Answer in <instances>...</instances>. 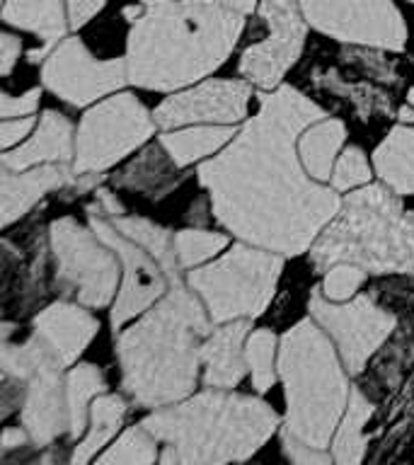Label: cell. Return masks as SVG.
Wrapping results in <instances>:
<instances>
[{
    "mask_svg": "<svg viewBox=\"0 0 414 465\" xmlns=\"http://www.w3.org/2000/svg\"><path fill=\"white\" fill-rule=\"evenodd\" d=\"M36 129L34 116H20V119H3L0 124V148L3 153L13 151L20 143H25L32 131Z\"/></svg>",
    "mask_w": 414,
    "mask_h": 465,
    "instance_id": "cell-37",
    "label": "cell"
},
{
    "mask_svg": "<svg viewBox=\"0 0 414 465\" xmlns=\"http://www.w3.org/2000/svg\"><path fill=\"white\" fill-rule=\"evenodd\" d=\"M42 100V87H32L22 94H0V116L3 119H20V116H34Z\"/></svg>",
    "mask_w": 414,
    "mask_h": 465,
    "instance_id": "cell-36",
    "label": "cell"
},
{
    "mask_svg": "<svg viewBox=\"0 0 414 465\" xmlns=\"http://www.w3.org/2000/svg\"><path fill=\"white\" fill-rule=\"evenodd\" d=\"M347 141V124L334 116H322L298 138V155L303 163L305 173L320 184H330L334 163L344 151Z\"/></svg>",
    "mask_w": 414,
    "mask_h": 465,
    "instance_id": "cell-25",
    "label": "cell"
},
{
    "mask_svg": "<svg viewBox=\"0 0 414 465\" xmlns=\"http://www.w3.org/2000/svg\"><path fill=\"white\" fill-rule=\"evenodd\" d=\"M163 443L141 424H131L90 465H155Z\"/></svg>",
    "mask_w": 414,
    "mask_h": 465,
    "instance_id": "cell-30",
    "label": "cell"
},
{
    "mask_svg": "<svg viewBox=\"0 0 414 465\" xmlns=\"http://www.w3.org/2000/svg\"><path fill=\"white\" fill-rule=\"evenodd\" d=\"M373 400L361 391V388H351V398H349L347 412L341 417L340 427L334 431L332 443H330V453L334 458V465H361L366 456V424L373 417Z\"/></svg>",
    "mask_w": 414,
    "mask_h": 465,
    "instance_id": "cell-27",
    "label": "cell"
},
{
    "mask_svg": "<svg viewBox=\"0 0 414 465\" xmlns=\"http://www.w3.org/2000/svg\"><path fill=\"white\" fill-rule=\"evenodd\" d=\"M228 247H231V238L225 232L206 231V228H184L174 232V252L184 274L213 262Z\"/></svg>",
    "mask_w": 414,
    "mask_h": 465,
    "instance_id": "cell-32",
    "label": "cell"
},
{
    "mask_svg": "<svg viewBox=\"0 0 414 465\" xmlns=\"http://www.w3.org/2000/svg\"><path fill=\"white\" fill-rule=\"evenodd\" d=\"M184 3H213V0H184Z\"/></svg>",
    "mask_w": 414,
    "mask_h": 465,
    "instance_id": "cell-45",
    "label": "cell"
},
{
    "mask_svg": "<svg viewBox=\"0 0 414 465\" xmlns=\"http://www.w3.org/2000/svg\"><path fill=\"white\" fill-rule=\"evenodd\" d=\"M102 392H107V378L100 366L87 361L73 363L65 373V400H68V417H71V431L68 439L75 443L85 434L90 421V405Z\"/></svg>",
    "mask_w": 414,
    "mask_h": 465,
    "instance_id": "cell-28",
    "label": "cell"
},
{
    "mask_svg": "<svg viewBox=\"0 0 414 465\" xmlns=\"http://www.w3.org/2000/svg\"><path fill=\"white\" fill-rule=\"evenodd\" d=\"M107 218V216H104ZM116 231L122 232L123 238H129L131 242L141 245L148 254H153L158 264L165 269L172 282H180L182 269L177 262V252H174V232L163 228V225L153 223L143 216H119L109 218Z\"/></svg>",
    "mask_w": 414,
    "mask_h": 465,
    "instance_id": "cell-29",
    "label": "cell"
},
{
    "mask_svg": "<svg viewBox=\"0 0 414 465\" xmlns=\"http://www.w3.org/2000/svg\"><path fill=\"white\" fill-rule=\"evenodd\" d=\"M373 174H376L373 163H369V155L363 153V148H359V145H344V151L340 153V158L334 163L330 184L340 194H344V192H354V189L370 184Z\"/></svg>",
    "mask_w": 414,
    "mask_h": 465,
    "instance_id": "cell-33",
    "label": "cell"
},
{
    "mask_svg": "<svg viewBox=\"0 0 414 465\" xmlns=\"http://www.w3.org/2000/svg\"><path fill=\"white\" fill-rule=\"evenodd\" d=\"M94 199H97V206H94V209L100 211L102 216L119 218L126 213V209L122 206V202H119V199H116V194H112L109 189H104V187L94 189Z\"/></svg>",
    "mask_w": 414,
    "mask_h": 465,
    "instance_id": "cell-40",
    "label": "cell"
},
{
    "mask_svg": "<svg viewBox=\"0 0 414 465\" xmlns=\"http://www.w3.org/2000/svg\"><path fill=\"white\" fill-rule=\"evenodd\" d=\"M279 337L269 327H257L245 341V361L252 388L257 395H264L279 381Z\"/></svg>",
    "mask_w": 414,
    "mask_h": 465,
    "instance_id": "cell-31",
    "label": "cell"
},
{
    "mask_svg": "<svg viewBox=\"0 0 414 465\" xmlns=\"http://www.w3.org/2000/svg\"><path fill=\"white\" fill-rule=\"evenodd\" d=\"M32 332L56 354L65 369H71L100 332V320L85 305L61 298L36 312L32 318Z\"/></svg>",
    "mask_w": 414,
    "mask_h": 465,
    "instance_id": "cell-17",
    "label": "cell"
},
{
    "mask_svg": "<svg viewBox=\"0 0 414 465\" xmlns=\"http://www.w3.org/2000/svg\"><path fill=\"white\" fill-rule=\"evenodd\" d=\"M257 13L269 35L242 51L238 71L254 87L276 90L303 54L310 25L301 10V0H260Z\"/></svg>",
    "mask_w": 414,
    "mask_h": 465,
    "instance_id": "cell-15",
    "label": "cell"
},
{
    "mask_svg": "<svg viewBox=\"0 0 414 465\" xmlns=\"http://www.w3.org/2000/svg\"><path fill=\"white\" fill-rule=\"evenodd\" d=\"M281 254L235 240L216 260L184 274L202 298L213 325L232 320H257L271 303L283 272Z\"/></svg>",
    "mask_w": 414,
    "mask_h": 465,
    "instance_id": "cell-7",
    "label": "cell"
},
{
    "mask_svg": "<svg viewBox=\"0 0 414 465\" xmlns=\"http://www.w3.org/2000/svg\"><path fill=\"white\" fill-rule=\"evenodd\" d=\"M131 400L123 392H102L90 405V421L85 434L71 446L68 465H90L116 436L122 434L123 421L129 414Z\"/></svg>",
    "mask_w": 414,
    "mask_h": 465,
    "instance_id": "cell-21",
    "label": "cell"
},
{
    "mask_svg": "<svg viewBox=\"0 0 414 465\" xmlns=\"http://www.w3.org/2000/svg\"><path fill=\"white\" fill-rule=\"evenodd\" d=\"M283 465H291V460H289V458H286V463H283Z\"/></svg>",
    "mask_w": 414,
    "mask_h": 465,
    "instance_id": "cell-46",
    "label": "cell"
},
{
    "mask_svg": "<svg viewBox=\"0 0 414 465\" xmlns=\"http://www.w3.org/2000/svg\"><path fill=\"white\" fill-rule=\"evenodd\" d=\"M32 441V436H29V431L25 427H5V431H3V446H0V450L5 453V450H17V449H25V446H29Z\"/></svg>",
    "mask_w": 414,
    "mask_h": 465,
    "instance_id": "cell-41",
    "label": "cell"
},
{
    "mask_svg": "<svg viewBox=\"0 0 414 465\" xmlns=\"http://www.w3.org/2000/svg\"><path fill=\"white\" fill-rule=\"evenodd\" d=\"M49 250L54 257V282L64 298L100 311L114 303L122 283V262L116 252L75 218H56L49 225Z\"/></svg>",
    "mask_w": 414,
    "mask_h": 465,
    "instance_id": "cell-8",
    "label": "cell"
},
{
    "mask_svg": "<svg viewBox=\"0 0 414 465\" xmlns=\"http://www.w3.org/2000/svg\"><path fill=\"white\" fill-rule=\"evenodd\" d=\"M405 465H414V463H405Z\"/></svg>",
    "mask_w": 414,
    "mask_h": 465,
    "instance_id": "cell-48",
    "label": "cell"
},
{
    "mask_svg": "<svg viewBox=\"0 0 414 465\" xmlns=\"http://www.w3.org/2000/svg\"><path fill=\"white\" fill-rule=\"evenodd\" d=\"M75 180L71 165L65 163H51V165H36L22 173L3 170L0 173V223L10 228L15 221H20L42 202L51 192L68 187Z\"/></svg>",
    "mask_w": 414,
    "mask_h": 465,
    "instance_id": "cell-19",
    "label": "cell"
},
{
    "mask_svg": "<svg viewBox=\"0 0 414 465\" xmlns=\"http://www.w3.org/2000/svg\"><path fill=\"white\" fill-rule=\"evenodd\" d=\"M129 20V83L151 93H180L202 83L231 58L245 15L218 3L138 0L123 7Z\"/></svg>",
    "mask_w": 414,
    "mask_h": 465,
    "instance_id": "cell-2",
    "label": "cell"
},
{
    "mask_svg": "<svg viewBox=\"0 0 414 465\" xmlns=\"http://www.w3.org/2000/svg\"><path fill=\"white\" fill-rule=\"evenodd\" d=\"M104 5H107V0H65L71 29L78 32V29L85 27L94 15L102 13V7Z\"/></svg>",
    "mask_w": 414,
    "mask_h": 465,
    "instance_id": "cell-38",
    "label": "cell"
},
{
    "mask_svg": "<svg viewBox=\"0 0 414 465\" xmlns=\"http://www.w3.org/2000/svg\"><path fill=\"white\" fill-rule=\"evenodd\" d=\"M22 56V39L20 36L3 32L0 35V75H10Z\"/></svg>",
    "mask_w": 414,
    "mask_h": 465,
    "instance_id": "cell-39",
    "label": "cell"
},
{
    "mask_svg": "<svg viewBox=\"0 0 414 465\" xmlns=\"http://www.w3.org/2000/svg\"><path fill=\"white\" fill-rule=\"evenodd\" d=\"M252 320H232L211 330L202 344V383L218 391H235L247 373L245 341Z\"/></svg>",
    "mask_w": 414,
    "mask_h": 465,
    "instance_id": "cell-20",
    "label": "cell"
},
{
    "mask_svg": "<svg viewBox=\"0 0 414 465\" xmlns=\"http://www.w3.org/2000/svg\"><path fill=\"white\" fill-rule=\"evenodd\" d=\"M213 327L202 298L180 279L114 334L119 385L131 405L153 412L192 398L202 383V344Z\"/></svg>",
    "mask_w": 414,
    "mask_h": 465,
    "instance_id": "cell-3",
    "label": "cell"
},
{
    "mask_svg": "<svg viewBox=\"0 0 414 465\" xmlns=\"http://www.w3.org/2000/svg\"><path fill=\"white\" fill-rule=\"evenodd\" d=\"M366 279H369L366 269L349 264V262H340V264H332L327 272H322L320 291L332 303H347L354 296H359V289L366 283Z\"/></svg>",
    "mask_w": 414,
    "mask_h": 465,
    "instance_id": "cell-34",
    "label": "cell"
},
{
    "mask_svg": "<svg viewBox=\"0 0 414 465\" xmlns=\"http://www.w3.org/2000/svg\"><path fill=\"white\" fill-rule=\"evenodd\" d=\"M407 3H412V5H414V0H407Z\"/></svg>",
    "mask_w": 414,
    "mask_h": 465,
    "instance_id": "cell-47",
    "label": "cell"
},
{
    "mask_svg": "<svg viewBox=\"0 0 414 465\" xmlns=\"http://www.w3.org/2000/svg\"><path fill=\"white\" fill-rule=\"evenodd\" d=\"M182 182L180 167L174 165L163 145H148L136 160H131L122 173H114L112 184L122 189H133L141 194L160 199L172 192Z\"/></svg>",
    "mask_w": 414,
    "mask_h": 465,
    "instance_id": "cell-26",
    "label": "cell"
},
{
    "mask_svg": "<svg viewBox=\"0 0 414 465\" xmlns=\"http://www.w3.org/2000/svg\"><path fill=\"white\" fill-rule=\"evenodd\" d=\"M279 443H281L283 453L291 460V465H334L332 453L327 449H315L308 443L296 441L293 436L279 431Z\"/></svg>",
    "mask_w": 414,
    "mask_h": 465,
    "instance_id": "cell-35",
    "label": "cell"
},
{
    "mask_svg": "<svg viewBox=\"0 0 414 465\" xmlns=\"http://www.w3.org/2000/svg\"><path fill=\"white\" fill-rule=\"evenodd\" d=\"M158 124L153 112L131 93H114L94 102L75 129V158L71 167L75 174H102L131 153L141 151Z\"/></svg>",
    "mask_w": 414,
    "mask_h": 465,
    "instance_id": "cell-10",
    "label": "cell"
},
{
    "mask_svg": "<svg viewBox=\"0 0 414 465\" xmlns=\"http://www.w3.org/2000/svg\"><path fill=\"white\" fill-rule=\"evenodd\" d=\"M73 158H75V126L56 109H46L27 141L0 155V167L22 173L29 167L51 165V163L71 165Z\"/></svg>",
    "mask_w": 414,
    "mask_h": 465,
    "instance_id": "cell-18",
    "label": "cell"
},
{
    "mask_svg": "<svg viewBox=\"0 0 414 465\" xmlns=\"http://www.w3.org/2000/svg\"><path fill=\"white\" fill-rule=\"evenodd\" d=\"M252 94V83L245 78H206L165 97L153 109V119L160 131L196 126V124L240 126L247 122Z\"/></svg>",
    "mask_w": 414,
    "mask_h": 465,
    "instance_id": "cell-16",
    "label": "cell"
},
{
    "mask_svg": "<svg viewBox=\"0 0 414 465\" xmlns=\"http://www.w3.org/2000/svg\"><path fill=\"white\" fill-rule=\"evenodd\" d=\"M68 458H71V453L64 456L61 449H56V443H54L49 449H42V460H39V465H68Z\"/></svg>",
    "mask_w": 414,
    "mask_h": 465,
    "instance_id": "cell-43",
    "label": "cell"
},
{
    "mask_svg": "<svg viewBox=\"0 0 414 465\" xmlns=\"http://www.w3.org/2000/svg\"><path fill=\"white\" fill-rule=\"evenodd\" d=\"M308 312L334 341L349 376H359L398 330V315L370 293H359L347 303H332L318 286L310 293Z\"/></svg>",
    "mask_w": 414,
    "mask_h": 465,
    "instance_id": "cell-11",
    "label": "cell"
},
{
    "mask_svg": "<svg viewBox=\"0 0 414 465\" xmlns=\"http://www.w3.org/2000/svg\"><path fill=\"white\" fill-rule=\"evenodd\" d=\"M308 254L318 272L349 262L376 276H414V211L383 182H370L341 199Z\"/></svg>",
    "mask_w": 414,
    "mask_h": 465,
    "instance_id": "cell-6",
    "label": "cell"
},
{
    "mask_svg": "<svg viewBox=\"0 0 414 465\" xmlns=\"http://www.w3.org/2000/svg\"><path fill=\"white\" fill-rule=\"evenodd\" d=\"M257 97V114L218 155L199 163L196 177L225 232L281 257H298L310 252L341 209L340 192L312 180L298 155L301 134L327 114L291 85L260 90Z\"/></svg>",
    "mask_w": 414,
    "mask_h": 465,
    "instance_id": "cell-1",
    "label": "cell"
},
{
    "mask_svg": "<svg viewBox=\"0 0 414 465\" xmlns=\"http://www.w3.org/2000/svg\"><path fill=\"white\" fill-rule=\"evenodd\" d=\"M376 177L398 196H414V124H398L370 155Z\"/></svg>",
    "mask_w": 414,
    "mask_h": 465,
    "instance_id": "cell-22",
    "label": "cell"
},
{
    "mask_svg": "<svg viewBox=\"0 0 414 465\" xmlns=\"http://www.w3.org/2000/svg\"><path fill=\"white\" fill-rule=\"evenodd\" d=\"M3 22L7 27L29 32L42 39L44 46H56L71 29L65 0H5Z\"/></svg>",
    "mask_w": 414,
    "mask_h": 465,
    "instance_id": "cell-24",
    "label": "cell"
},
{
    "mask_svg": "<svg viewBox=\"0 0 414 465\" xmlns=\"http://www.w3.org/2000/svg\"><path fill=\"white\" fill-rule=\"evenodd\" d=\"M87 223L114 250L122 262V283H119L114 303L109 311V325L114 334H119L138 315H143L148 308L158 303L174 282L153 254L145 252L136 242H131L129 238H123L112 225V221L102 216L94 206L87 209Z\"/></svg>",
    "mask_w": 414,
    "mask_h": 465,
    "instance_id": "cell-14",
    "label": "cell"
},
{
    "mask_svg": "<svg viewBox=\"0 0 414 465\" xmlns=\"http://www.w3.org/2000/svg\"><path fill=\"white\" fill-rule=\"evenodd\" d=\"M349 378L334 341L310 315L286 330L279 341L283 434L315 449H330L354 388Z\"/></svg>",
    "mask_w": 414,
    "mask_h": 465,
    "instance_id": "cell-5",
    "label": "cell"
},
{
    "mask_svg": "<svg viewBox=\"0 0 414 465\" xmlns=\"http://www.w3.org/2000/svg\"><path fill=\"white\" fill-rule=\"evenodd\" d=\"M213 3H218V5L228 7V10L240 15H250L260 7V0H213Z\"/></svg>",
    "mask_w": 414,
    "mask_h": 465,
    "instance_id": "cell-42",
    "label": "cell"
},
{
    "mask_svg": "<svg viewBox=\"0 0 414 465\" xmlns=\"http://www.w3.org/2000/svg\"><path fill=\"white\" fill-rule=\"evenodd\" d=\"M180 465H240L260 456L283 420L260 395L206 388L177 405L153 410L138 421Z\"/></svg>",
    "mask_w": 414,
    "mask_h": 465,
    "instance_id": "cell-4",
    "label": "cell"
},
{
    "mask_svg": "<svg viewBox=\"0 0 414 465\" xmlns=\"http://www.w3.org/2000/svg\"><path fill=\"white\" fill-rule=\"evenodd\" d=\"M64 363L34 332L22 341H0V373L27 381L20 424L39 449H49L71 431Z\"/></svg>",
    "mask_w": 414,
    "mask_h": 465,
    "instance_id": "cell-9",
    "label": "cell"
},
{
    "mask_svg": "<svg viewBox=\"0 0 414 465\" xmlns=\"http://www.w3.org/2000/svg\"><path fill=\"white\" fill-rule=\"evenodd\" d=\"M301 10L320 35L354 46L402 51L409 36L395 0H301Z\"/></svg>",
    "mask_w": 414,
    "mask_h": 465,
    "instance_id": "cell-12",
    "label": "cell"
},
{
    "mask_svg": "<svg viewBox=\"0 0 414 465\" xmlns=\"http://www.w3.org/2000/svg\"><path fill=\"white\" fill-rule=\"evenodd\" d=\"M242 126V124H240ZM240 126H218V124H196V126H182V129L163 131L158 143L172 158L180 170L213 158L238 136Z\"/></svg>",
    "mask_w": 414,
    "mask_h": 465,
    "instance_id": "cell-23",
    "label": "cell"
},
{
    "mask_svg": "<svg viewBox=\"0 0 414 465\" xmlns=\"http://www.w3.org/2000/svg\"><path fill=\"white\" fill-rule=\"evenodd\" d=\"M42 83L58 100L78 109L131 85L126 58H94L80 36H65L54 46L44 61Z\"/></svg>",
    "mask_w": 414,
    "mask_h": 465,
    "instance_id": "cell-13",
    "label": "cell"
},
{
    "mask_svg": "<svg viewBox=\"0 0 414 465\" xmlns=\"http://www.w3.org/2000/svg\"><path fill=\"white\" fill-rule=\"evenodd\" d=\"M155 465H180V458H177L172 446H163V449H160V458Z\"/></svg>",
    "mask_w": 414,
    "mask_h": 465,
    "instance_id": "cell-44",
    "label": "cell"
}]
</instances>
